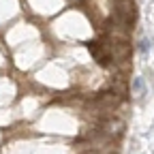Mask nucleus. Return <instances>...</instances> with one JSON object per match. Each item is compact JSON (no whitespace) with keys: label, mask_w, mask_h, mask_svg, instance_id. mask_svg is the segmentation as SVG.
<instances>
[{"label":"nucleus","mask_w":154,"mask_h":154,"mask_svg":"<svg viewBox=\"0 0 154 154\" xmlns=\"http://www.w3.org/2000/svg\"><path fill=\"white\" fill-rule=\"evenodd\" d=\"M137 47H139V51H141L143 56H148V54H150V47H152V38H150V36L139 38V45H137Z\"/></svg>","instance_id":"obj_2"},{"label":"nucleus","mask_w":154,"mask_h":154,"mask_svg":"<svg viewBox=\"0 0 154 154\" xmlns=\"http://www.w3.org/2000/svg\"><path fill=\"white\" fill-rule=\"evenodd\" d=\"M133 94L135 96H146L148 94V84L143 77H135L133 79Z\"/></svg>","instance_id":"obj_1"}]
</instances>
